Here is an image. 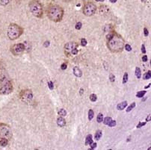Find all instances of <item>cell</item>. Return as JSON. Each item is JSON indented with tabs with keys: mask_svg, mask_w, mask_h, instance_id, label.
<instances>
[{
	"mask_svg": "<svg viewBox=\"0 0 151 150\" xmlns=\"http://www.w3.org/2000/svg\"><path fill=\"white\" fill-rule=\"evenodd\" d=\"M19 98L23 102L29 104L33 99V93L31 90H23L19 93Z\"/></svg>",
	"mask_w": 151,
	"mask_h": 150,
	"instance_id": "ba28073f",
	"label": "cell"
},
{
	"mask_svg": "<svg viewBox=\"0 0 151 150\" xmlns=\"http://www.w3.org/2000/svg\"><path fill=\"white\" fill-rule=\"evenodd\" d=\"M142 52L144 53V54H145V53H146V50H145V46L144 44H142Z\"/></svg>",
	"mask_w": 151,
	"mask_h": 150,
	"instance_id": "7bdbcfd3",
	"label": "cell"
},
{
	"mask_svg": "<svg viewBox=\"0 0 151 150\" xmlns=\"http://www.w3.org/2000/svg\"><path fill=\"white\" fill-rule=\"evenodd\" d=\"M104 31H105V32H107L108 33H109V32H112V27H111V25H108V26H105Z\"/></svg>",
	"mask_w": 151,
	"mask_h": 150,
	"instance_id": "603a6c76",
	"label": "cell"
},
{
	"mask_svg": "<svg viewBox=\"0 0 151 150\" xmlns=\"http://www.w3.org/2000/svg\"><path fill=\"white\" fill-rule=\"evenodd\" d=\"M150 85H151V84H150H150H149V85H147V86H146V87H145V88H150Z\"/></svg>",
	"mask_w": 151,
	"mask_h": 150,
	"instance_id": "f907efd6",
	"label": "cell"
},
{
	"mask_svg": "<svg viewBox=\"0 0 151 150\" xmlns=\"http://www.w3.org/2000/svg\"><path fill=\"white\" fill-rule=\"evenodd\" d=\"M146 91L145 90H144V91H139V92H138V93H137V94H136V96L138 98H142L144 96H145V94H146Z\"/></svg>",
	"mask_w": 151,
	"mask_h": 150,
	"instance_id": "7402d4cb",
	"label": "cell"
},
{
	"mask_svg": "<svg viewBox=\"0 0 151 150\" xmlns=\"http://www.w3.org/2000/svg\"><path fill=\"white\" fill-rule=\"evenodd\" d=\"M103 115L102 114V113H99L97 117H96V121L98 122L99 123H100L103 122Z\"/></svg>",
	"mask_w": 151,
	"mask_h": 150,
	"instance_id": "d4e9b609",
	"label": "cell"
},
{
	"mask_svg": "<svg viewBox=\"0 0 151 150\" xmlns=\"http://www.w3.org/2000/svg\"><path fill=\"white\" fill-rule=\"evenodd\" d=\"M93 143V140H92V135L91 134H88V135L86 137V139H85V145H90L91 144Z\"/></svg>",
	"mask_w": 151,
	"mask_h": 150,
	"instance_id": "2e32d148",
	"label": "cell"
},
{
	"mask_svg": "<svg viewBox=\"0 0 151 150\" xmlns=\"http://www.w3.org/2000/svg\"><path fill=\"white\" fill-rule=\"evenodd\" d=\"M90 100L91 101V102H96V100H97V96H96V94H94V93H93V94H91L90 96Z\"/></svg>",
	"mask_w": 151,
	"mask_h": 150,
	"instance_id": "4316f807",
	"label": "cell"
},
{
	"mask_svg": "<svg viewBox=\"0 0 151 150\" xmlns=\"http://www.w3.org/2000/svg\"><path fill=\"white\" fill-rule=\"evenodd\" d=\"M109 80L111 82H114L115 81V76L113 74H110L109 75Z\"/></svg>",
	"mask_w": 151,
	"mask_h": 150,
	"instance_id": "d590c367",
	"label": "cell"
},
{
	"mask_svg": "<svg viewBox=\"0 0 151 150\" xmlns=\"http://www.w3.org/2000/svg\"><path fill=\"white\" fill-rule=\"evenodd\" d=\"M58 115H59V116L64 117L67 115V111H66V110H64V108H61V109H60L59 111H58Z\"/></svg>",
	"mask_w": 151,
	"mask_h": 150,
	"instance_id": "ffe728a7",
	"label": "cell"
},
{
	"mask_svg": "<svg viewBox=\"0 0 151 150\" xmlns=\"http://www.w3.org/2000/svg\"><path fill=\"white\" fill-rule=\"evenodd\" d=\"M12 128L5 123H0V139H7L9 141L12 137Z\"/></svg>",
	"mask_w": 151,
	"mask_h": 150,
	"instance_id": "5b68a950",
	"label": "cell"
},
{
	"mask_svg": "<svg viewBox=\"0 0 151 150\" xmlns=\"http://www.w3.org/2000/svg\"><path fill=\"white\" fill-rule=\"evenodd\" d=\"M135 107V102H132V103L131 104L130 106H129L128 108H127V112L131 111H132V109H133Z\"/></svg>",
	"mask_w": 151,
	"mask_h": 150,
	"instance_id": "484cf974",
	"label": "cell"
},
{
	"mask_svg": "<svg viewBox=\"0 0 151 150\" xmlns=\"http://www.w3.org/2000/svg\"><path fill=\"white\" fill-rule=\"evenodd\" d=\"M109 11V8L106 5H101L100 7V13L101 14H106Z\"/></svg>",
	"mask_w": 151,
	"mask_h": 150,
	"instance_id": "5bb4252c",
	"label": "cell"
},
{
	"mask_svg": "<svg viewBox=\"0 0 151 150\" xmlns=\"http://www.w3.org/2000/svg\"><path fill=\"white\" fill-rule=\"evenodd\" d=\"M8 140L7 139H0V146L2 147H5L8 145Z\"/></svg>",
	"mask_w": 151,
	"mask_h": 150,
	"instance_id": "d6986e66",
	"label": "cell"
},
{
	"mask_svg": "<svg viewBox=\"0 0 151 150\" xmlns=\"http://www.w3.org/2000/svg\"><path fill=\"white\" fill-rule=\"evenodd\" d=\"M84 93V90L82 89V88H81L80 89V95H82V93Z\"/></svg>",
	"mask_w": 151,
	"mask_h": 150,
	"instance_id": "7dc6e473",
	"label": "cell"
},
{
	"mask_svg": "<svg viewBox=\"0 0 151 150\" xmlns=\"http://www.w3.org/2000/svg\"><path fill=\"white\" fill-rule=\"evenodd\" d=\"M73 74L76 77H82V72L80 70V68H79L78 67H75L73 68Z\"/></svg>",
	"mask_w": 151,
	"mask_h": 150,
	"instance_id": "4fadbf2b",
	"label": "cell"
},
{
	"mask_svg": "<svg viewBox=\"0 0 151 150\" xmlns=\"http://www.w3.org/2000/svg\"><path fill=\"white\" fill-rule=\"evenodd\" d=\"M148 60L147 58V55H144L143 57H142V61H143V62H147Z\"/></svg>",
	"mask_w": 151,
	"mask_h": 150,
	"instance_id": "b9f144b4",
	"label": "cell"
},
{
	"mask_svg": "<svg viewBox=\"0 0 151 150\" xmlns=\"http://www.w3.org/2000/svg\"><path fill=\"white\" fill-rule=\"evenodd\" d=\"M124 47H125V50L127 52H130L132 50V47H131V46L129 44H126Z\"/></svg>",
	"mask_w": 151,
	"mask_h": 150,
	"instance_id": "836d02e7",
	"label": "cell"
},
{
	"mask_svg": "<svg viewBox=\"0 0 151 150\" xmlns=\"http://www.w3.org/2000/svg\"><path fill=\"white\" fill-rule=\"evenodd\" d=\"M25 50V45L23 43H17L13 45L11 47V52L15 56H18L21 55Z\"/></svg>",
	"mask_w": 151,
	"mask_h": 150,
	"instance_id": "9c48e42d",
	"label": "cell"
},
{
	"mask_svg": "<svg viewBox=\"0 0 151 150\" xmlns=\"http://www.w3.org/2000/svg\"><path fill=\"white\" fill-rule=\"evenodd\" d=\"M14 87L11 80H6L0 83V94L8 95L13 92Z\"/></svg>",
	"mask_w": 151,
	"mask_h": 150,
	"instance_id": "8992f818",
	"label": "cell"
},
{
	"mask_svg": "<svg viewBox=\"0 0 151 150\" xmlns=\"http://www.w3.org/2000/svg\"><path fill=\"white\" fill-rule=\"evenodd\" d=\"M6 80H8V74H7L4 65L0 62V82L6 81Z\"/></svg>",
	"mask_w": 151,
	"mask_h": 150,
	"instance_id": "8fae6325",
	"label": "cell"
},
{
	"mask_svg": "<svg viewBox=\"0 0 151 150\" xmlns=\"http://www.w3.org/2000/svg\"><path fill=\"white\" fill-rule=\"evenodd\" d=\"M110 2H111V3H115L116 2H117V0H109Z\"/></svg>",
	"mask_w": 151,
	"mask_h": 150,
	"instance_id": "bcb514c9",
	"label": "cell"
},
{
	"mask_svg": "<svg viewBox=\"0 0 151 150\" xmlns=\"http://www.w3.org/2000/svg\"><path fill=\"white\" fill-rule=\"evenodd\" d=\"M150 114L148 115L147 116V119H146V122L150 121Z\"/></svg>",
	"mask_w": 151,
	"mask_h": 150,
	"instance_id": "f6af8a7d",
	"label": "cell"
},
{
	"mask_svg": "<svg viewBox=\"0 0 151 150\" xmlns=\"http://www.w3.org/2000/svg\"><path fill=\"white\" fill-rule=\"evenodd\" d=\"M127 106V101H124V102H121L117 106V109L119 111H122Z\"/></svg>",
	"mask_w": 151,
	"mask_h": 150,
	"instance_id": "9a60e30c",
	"label": "cell"
},
{
	"mask_svg": "<svg viewBox=\"0 0 151 150\" xmlns=\"http://www.w3.org/2000/svg\"><path fill=\"white\" fill-rule=\"evenodd\" d=\"M101 137H102V131H100V130H97V131H96V133H95V135H94L95 140L99 141V140L101 138Z\"/></svg>",
	"mask_w": 151,
	"mask_h": 150,
	"instance_id": "e0dca14e",
	"label": "cell"
},
{
	"mask_svg": "<svg viewBox=\"0 0 151 150\" xmlns=\"http://www.w3.org/2000/svg\"><path fill=\"white\" fill-rule=\"evenodd\" d=\"M47 17L53 22H60L64 17V9L58 5H50L47 10Z\"/></svg>",
	"mask_w": 151,
	"mask_h": 150,
	"instance_id": "7a4b0ae2",
	"label": "cell"
},
{
	"mask_svg": "<svg viewBox=\"0 0 151 150\" xmlns=\"http://www.w3.org/2000/svg\"><path fill=\"white\" fill-rule=\"evenodd\" d=\"M57 124L60 127H64L66 125V121L63 117H59L57 119Z\"/></svg>",
	"mask_w": 151,
	"mask_h": 150,
	"instance_id": "7c38bea8",
	"label": "cell"
},
{
	"mask_svg": "<svg viewBox=\"0 0 151 150\" xmlns=\"http://www.w3.org/2000/svg\"><path fill=\"white\" fill-rule=\"evenodd\" d=\"M89 146H91V149H95L96 147V143H92Z\"/></svg>",
	"mask_w": 151,
	"mask_h": 150,
	"instance_id": "ab89813d",
	"label": "cell"
},
{
	"mask_svg": "<svg viewBox=\"0 0 151 150\" xmlns=\"http://www.w3.org/2000/svg\"><path fill=\"white\" fill-rule=\"evenodd\" d=\"M29 8L33 16L37 18L43 17V7L38 0H32L29 4Z\"/></svg>",
	"mask_w": 151,
	"mask_h": 150,
	"instance_id": "277c9868",
	"label": "cell"
},
{
	"mask_svg": "<svg viewBox=\"0 0 151 150\" xmlns=\"http://www.w3.org/2000/svg\"><path fill=\"white\" fill-rule=\"evenodd\" d=\"M0 3H1L2 5H3V6H5V5H7L9 3V0H1Z\"/></svg>",
	"mask_w": 151,
	"mask_h": 150,
	"instance_id": "4dcf8cb0",
	"label": "cell"
},
{
	"mask_svg": "<svg viewBox=\"0 0 151 150\" xmlns=\"http://www.w3.org/2000/svg\"><path fill=\"white\" fill-rule=\"evenodd\" d=\"M93 116H94V113H93V111L90 109L88 111V120H91L93 118Z\"/></svg>",
	"mask_w": 151,
	"mask_h": 150,
	"instance_id": "cb8c5ba5",
	"label": "cell"
},
{
	"mask_svg": "<svg viewBox=\"0 0 151 150\" xmlns=\"http://www.w3.org/2000/svg\"><path fill=\"white\" fill-rule=\"evenodd\" d=\"M78 44L76 42H69V43H67L64 46V52L67 55H69L71 54V51H72L73 49L77 48Z\"/></svg>",
	"mask_w": 151,
	"mask_h": 150,
	"instance_id": "30bf717a",
	"label": "cell"
},
{
	"mask_svg": "<svg viewBox=\"0 0 151 150\" xmlns=\"http://www.w3.org/2000/svg\"><path fill=\"white\" fill-rule=\"evenodd\" d=\"M82 22H78L76 24V30H80L81 29H82Z\"/></svg>",
	"mask_w": 151,
	"mask_h": 150,
	"instance_id": "f546056e",
	"label": "cell"
},
{
	"mask_svg": "<svg viewBox=\"0 0 151 150\" xmlns=\"http://www.w3.org/2000/svg\"><path fill=\"white\" fill-rule=\"evenodd\" d=\"M144 34H145V36H146V37H147V36L149 35V32H148V30L146 28L144 29Z\"/></svg>",
	"mask_w": 151,
	"mask_h": 150,
	"instance_id": "60d3db41",
	"label": "cell"
},
{
	"mask_svg": "<svg viewBox=\"0 0 151 150\" xmlns=\"http://www.w3.org/2000/svg\"><path fill=\"white\" fill-rule=\"evenodd\" d=\"M48 86L49 88H50V90H53V88H54V85H53V82H48Z\"/></svg>",
	"mask_w": 151,
	"mask_h": 150,
	"instance_id": "74e56055",
	"label": "cell"
},
{
	"mask_svg": "<svg viewBox=\"0 0 151 150\" xmlns=\"http://www.w3.org/2000/svg\"><path fill=\"white\" fill-rule=\"evenodd\" d=\"M107 47L113 52H119L123 50L125 46V41L122 36L114 32H111L106 36Z\"/></svg>",
	"mask_w": 151,
	"mask_h": 150,
	"instance_id": "6da1fadb",
	"label": "cell"
},
{
	"mask_svg": "<svg viewBox=\"0 0 151 150\" xmlns=\"http://www.w3.org/2000/svg\"><path fill=\"white\" fill-rule=\"evenodd\" d=\"M67 67H68V64H67V63H63L61 65V68L62 70H65L67 69Z\"/></svg>",
	"mask_w": 151,
	"mask_h": 150,
	"instance_id": "e575fe53",
	"label": "cell"
},
{
	"mask_svg": "<svg viewBox=\"0 0 151 150\" xmlns=\"http://www.w3.org/2000/svg\"><path fill=\"white\" fill-rule=\"evenodd\" d=\"M23 32H24L23 29L19 25L15 24V23H11L8 28L7 34L10 40H14L19 38L23 34Z\"/></svg>",
	"mask_w": 151,
	"mask_h": 150,
	"instance_id": "3957f363",
	"label": "cell"
},
{
	"mask_svg": "<svg viewBox=\"0 0 151 150\" xmlns=\"http://www.w3.org/2000/svg\"><path fill=\"white\" fill-rule=\"evenodd\" d=\"M135 75H136V77L138 79L141 78V77H142V71H141L139 67H136L135 68Z\"/></svg>",
	"mask_w": 151,
	"mask_h": 150,
	"instance_id": "ac0fdd59",
	"label": "cell"
},
{
	"mask_svg": "<svg viewBox=\"0 0 151 150\" xmlns=\"http://www.w3.org/2000/svg\"><path fill=\"white\" fill-rule=\"evenodd\" d=\"M63 1H64V2H70V1H72V0H63Z\"/></svg>",
	"mask_w": 151,
	"mask_h": 150,
	"instance_id": "681fc988",
	"label": "cell"
},
{
	"mask_svg": "<svg viewBox=\"0 0 151 150\" xmlns=\"http://www.w3.org/2000/svg\"><path fill=\"white\" fill-rule=\"evenodd\" d=\"M105 0H96V2H104Z\"/></svg>",
	"mask_w": 151,
	"mask_h": 150,
	"instance_id": "c3c4849f",
	"label": "cell"
},
{
	"mask_svg": "<svg viewBox=\"0 0 151 150\" xmlns=\"http://www.w3.org/2000/svg\"><path fill=\"white\" fill-rule=\"evenodd\" d=\"M151 78V71L149 70L145 74V76H144V78L145 79H150Z\"/></svg>",
	"mask_w": 151,
	"mask_h": 150,
	"instance_id": "83f0119b",
	"label": "cell"
},
{
	"mask_svg": "<svg viewBox=\"0 0 151 150\" xmlns=\"http://www.w3.org/2000/svg\"><path fill=\"white\" fill-rule=\"evenodd\" d=\"M81 45H82V47H86V45H87V40H86V39H81Z\"/></svg>",
	"mask_w": 151,
	"mask_h": 150,
	"instance_id": "1f68e13d",
	"label": "cell"
},
{
	"mask_svg": "<svg viewBox=\"0 0 151 150\" xmlns=\"http://www.w3.org/2000/svg\"><path fill=\"white\" fill-rule=\"evenodd\" d=\"M141 1H142V2H145H145H147V0H141Z\"/></svg>",
	"mask_w": 151,
	"mask_h": 150,
	"instance_id": "816d5d0a",
	"label": "cell"
},
{
	"mask_svg": "<svg viewBox=\"0 0 151 150\" xmlns=\"http://www.w3.org/2000/svg\"><path fill=\"white\" fill-rule=\"evenodd\" d=\"M96 11V6L93 2H89L85 4L82 9V12L87 17L93 16Z\"/></svg>",
	"mask_w": 151,
	"mask_h": 150,
	"instance_id": "52a82bcc",
	"label": "cell"
},
{
	"mask_svg": "<svg viewBox=\"0 0 151 150\" xmlns=\"http://www.w3.org/2000/svg\"><path fill=\"white\" fill-rule=\"evenodd\" d=\"M111 120H112V119H111V117H106V118L103 119V123H104L105 125H107V126H109V123H111Z\"/></svg>",
	"mask_w": 151,
	"mask_h": 150,
	"instance_id": "44dd1931",
	"label": "cell"
},
{
	"mask_svg": "<svg viewBox=\"0 0 151 150\" xmlns=\"http://www.w3.org/2000/svg\"><path fill=\"white\" fill-rule=\"evenodd\" d=\"M77 53H78L77 48L73 49V50L72 51H71V54H72V55H77Z\"/></svg>",
	"mask_w": 151,
	"mask_h": 150,
	"instance_id": "f35d334b",
	"label": "cell"
},
{
	"mask_svg": "<svg viewBox=\"0 0 151 150\" xmlns=\"http://www.w3.org/2000/svg\"><path fill=\"white\" fill-rule=\"evenodd\" d=\"M128 81V73L125 72L124 75V78H123V84H126Z\"/></svg>",
	"mask_w": 151,
	"mask_h": 150,
	"instance_id": "f1b7e54d",
	"label": "cell"
},
{
	"mask_svg": "<svg viewBox=\"0 0 151 150\" xmlns=\"http://www.w3.org/2000/svg\"><path fill=\"white\" fill-rule=\"evenodd\" d=\"M145 125H146V122H145V123H142V122H139V123H138V124L137 125L136 128H142V127H143V126H145Z\"/></svg>",
	"mask_w": 151,
	"mask_h": 150,
	"instance_id": "d6a6232c",
	"label": "cell"
},
{
	"mask_svg": "<svg viewBox=\"0 0 151 150\" xmlns=\"http://www.w3.org/2000/svg\"><path fill=\"white\" fill-rule=\"evenodd\" d=\"M116 126V121H115V120H111V123L109 124V127H114V126Z\"/></svg>",
	"mask_w": 151,
	"mask_h": 150,
	"instance_id": "8d00e7d4",
	"label": "cell"
},
{
	"mask_svg": "<svg viewBox=\"0 0 151 150\" xmlns=\"http://www.w3.org/2000/svg\"><path fill=\"white\" fill-rule=\"evenodd\" d=\"M50 41H46L44 44V47H46V48H47V47H48L49 46H50Z\"/></svg>",
	"mask_w": 151,
	"mask_h": 150,
	"instance_id": "ee69618b",
	"label": "cell"
}]
</instances>
